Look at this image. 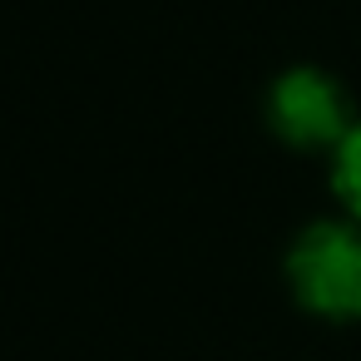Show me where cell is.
Returning <instances> with one entry per match:
<instances>
[{"instance_id": "cell-2", "label": "cell", "mask_w": 361, "mask_h": 361, "mask_svg": "<svg viewBox=\"0 0 361 361\" xmlns=\"http://www.w3.org/2000/svg\"><path fill=\"white\" fill-rule=\"evenodd\" d=\"M356 119L361 114L351 109L346 85L317 65H297V70L277 75L267 90V124L292 149H312V154L331 149L336 154V144L351 134Z\"/></svg>"}, {"instance_id": "cell-3", "label": "cell", "mask_w": 361, "mask_h": 361, "mask_svg": "<svg viewBox=\"0 0 361 361\" xmlns=\"http://www.w3.org/2000/svg\"><path fill=\"white\" fill-rule=\"evenodd\" d=\"M331 193L341 198L346 218L361 223V119L351 124V134L336 144L331 154Z\"/></svg>"}, {"instance_id": "cell-1", "label": "cell", "mask_w": 361, "mask_h": 361, "mask_svg": "<svg viewBox=\"0 0 361 361\" xmlns=\"http://www.w3.org/2000/svg\"><path fill=\"white\" fill-rule=\"evenodd\" d=\"M287 287L297 307H307L322 322H361V223H307L287 252Z\"/></svg>"}]
</instances>
